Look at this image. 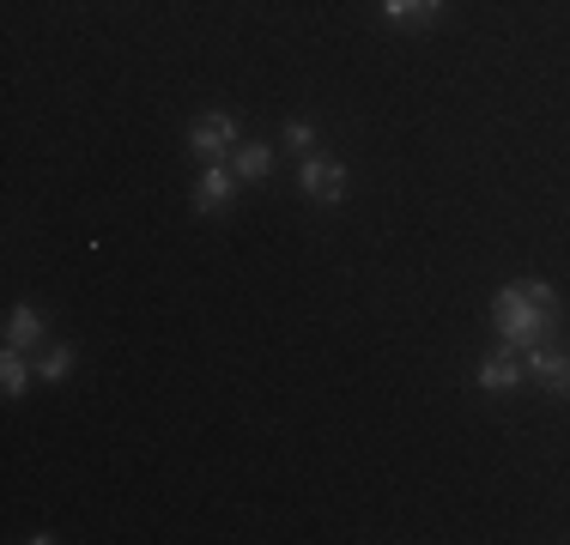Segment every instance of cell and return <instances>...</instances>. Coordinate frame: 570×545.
<instances>
[{"label": "cell", "instance_id": "obj_1", "mask_svg": "<svg viewBox=\"0 0 570 545\" xmlns=\"http://www.w3.org/2000/svg\"><path fill=\"white\" fill-rule=\"evenodd\" d=\"M559 321H564V304H559V291H552L547 279H515L492 297V327L515 351L547 346V339L559 334Z\"/></svg>", "mask_w": 570, "mask_h": 545}, {"label": "cell", "instance_id": "obj_2", "mask_svg": "<svg viewBox=\"0 0 570 545\" xmlns=\"http://www.w3.org/2000/svg\"><path fill=\"white\" fill-rule=\"evenodd\" d=\"M297 188H304L309 207H341L346 200V164L328 152H309L304 170H297Z\"/></svg>", "mask_w": 570, "mask_h": 545}, {"label": "cell", "instance_id": "obj_3", "mask_svg": "<svg viewBox=\"0 0 570 545\" xmlns=\"http://www.w3.org/2000/svg\"><path fill=\"white\" fill-rule=\"evenodd\" d=\"M237 116H225V109H207V116L188 128V152H195L200 164H225L230 152H237Z\"/></svg>", "mask_w": 570, "mask_h": 545}, {"label": "cell", "instance_id": "obj_4", "mask_svg": "<svg viewBox=\"0 0 570 545\" xmlns=\"http://www.w3.org/2000/svg\"><path fill=\"white\" fill-rule=\"evenodd\" d=\"M522 364H528V376H534L547 394L570 400V358H564L559 346H552V339H547V346H534V351H522Z\"/></svg>", "mask_w": 570, "mask_h": 545}, {"label": "cell", "instance_id": "obj_5", "mask_svg": "<svg viewBox=\"0 0 570 545\" xmlns=\"http://www.w3.org/2000/svg\"><path fill=\"white\" fill-rule=\"evenodd\" d=\"M237 200V170L230 164H207L195 182V212H225Z\"/></svg>", "mask_w": 570, "mask_h": 545}, {"label": "cell", "instance_id": "obj_6", "mask_svg": "<svg viewBox=\"0 0 570 545\" xmlns=\"http://www.w3.org/2000/svg\"><path fill=\"white\" fill-rule=\"evenodd\" d=\"M522 370H528V364H522V351L504 346V351H492V358L480 364V388H485V394H510L515 382H522Z\"/></svg>", "mask_w": 570, "mask_h": 545}, {"label": "cell", "instance_id": "obj_7", "mask_svg": "<svg viewBox=\"0 0 570 545\" xmlns=\"http://www.w3.org/2000/svg\"><path fill=\"white\" fill-rule=\"evenodd\" d=\"M230 170H237V182H262V176L274 170V146H267V140H243L237 152H230Z\"/></svg>", "mask_w": 570, "mask_h": 545}, {"label": "cell", "instance_id": "obj_8", "mask_svg": "<svg viewBox=\"0 0 570 545\" xmlns=\"http://www.w3.org/2000/svg\"><path fill=\"white\" fill-rule=\"evenodd\" d=\"M7 346H19V351H37L43 346V316H37L31 304H19L7 316Z\"/></svg>", "mask_w": 570, "mask_h": 545}, {"label": "cell", "instance_id": "obj_9", "mask_svg": "<svg viewBox=\"0 0 570 545\" xmlns=\"http://www.w3.org/2000/svg\"><path fill=\"white\" fill-rule=\"evenodd\" d=\"M376 12L389 24H431L443 12V0H376Z\"/></svg>", "mask_w": 570, "mask_h": 545}, {"label": "cell", "instance_id": "obj_10", "mask_svg": "<svg viewBox=\"0 0 570 545\" xmlns=\"http://www.w3.org/2000/svg\"><path fill=\"white\" fill-rule=\"evenodd\" d=\"M0 382H7V394H24V388H31V364H24L19 346L0 351Z\"/></svg>", "mask_w": 570, "mask_h": 545}, {"label": "cell", "instance_id": "obj_11", "mask_svg": "<svg viewBox=\"0 0 570 545\" xmlns=\"http://www.w3.org/2000/svg\"><path fill=\"white\" fill-rule=\"evenodd\" d=\"M285 152H297V158H309V152H316V121H304V116H297V121H285Z\"/></svg>", "mask_w": 570, "mask_h": 545}, {"label": "cell", "instance_id": "obj_12", "mask_svg": "<svg viewBox=\"0 0 570 545\" xmlns=\"http://www.w3.org/2000/svg\"><path fill=\"white\" fill-rule=\"evenodd\" d=\"M67 364H73V351H67V346H49V351H43V364H37V376H43V382H61V376H67Z\"/></svg>", "mask_w": 570, "mask_h": 545}]
</instances>
